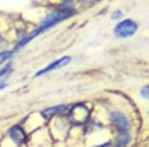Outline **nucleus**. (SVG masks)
<instances>
[{"instance_id":"obj_7","label":"nucleus","mask_w":149,"mask_h":147,"mask_svg":"<svg viewBox=\"0 0 149 147\" xmlns=\"http://www.w3.org/2000/svg\"><path fill=\"white\" fill-rule=\"evenodd\" d=\"M130 144V134L129 132H122L119 134V137L115 139V147H127Z\"/></svg>"},{"instance_id":"obj_13","label":"nucleus","mask_w":149,"mask_h":147,"mask_svg":"<svg viewBox=\"0 0 149 147\" xmlns=\"http://www.w3.org/2000/svg\"><path fill=\"white\" fill-rule=\"evenodd\" d=\"M81 2H85V3H93V2H97V0H81Z\"/></svg>"},{"instance_id":"obj_12","label":"nucleus","mask_w":149,"mask_h":147,"mask_svg":"<svg viewBox=\"0 0 149 147\" xmlns=\"http://www.w3.org/2000/svg\"><path fill=\"white\" fill-rule=\"evenodd\" d=\"M120 17H122L120 12H115V14H113V19H120Z\"/></svg>"},{"instance_id":"obj_6","label":"nucleus","mask_w":149,"mask_h":147,"mask_svg":"<svg viewBox=\"0 0 149 147\" xmlns=\"http://www.w3.org/2000/svg\"><path fill=\"white\" fill-rule=\"evenodd\" d=\"M66 63H70V58H68V56L61 58V59H58V61H54V63H51V64L47 66V68H44V69L37 71L36 76H42V74H46V73H49V71H53V69H58V68H61V66L66 64Z\"/></svg>"},{"instance_id":"obj_11","label":"nucleus","mask_w":149,"mask_h":147,"mask_svg":"<svg viewBox=\"0 0 149 147\" xmlns=\"http://www.w3.org/2000/svg\"><path fill=\"white\" fill-rule=\"evenodd\" d=\"M142 96H144V98H148V86H144V88H142Z\"/></svg>"},{"instance_id":"obj_8","label":"nucleus","mask_w":149,"mask_h":147,"mask_svg":"<svg viewBox=\"0 0 149 147\" xmlns=\"http://www.w3.org/2000/svg\"><path fill=\"white\" fill-rule=\"evenodd\" d=\"M12 71V63H7V64H3V68L0 69V80H3L7 74Z\"/></svg>"},{"instance_id":"obj_10","label":"nucleus","mask_w":149,"mask_h":147,"mask_svg":"<svg viewBox=\"0 0 149 147\" xmlns=\"http://www.w3.org/2000/svg\"><path fill=\"white\" fill-rule=\"evenodd\" d=\"M74 5V0H63V7H66V9H73Z\"/></svg>"},{"instance_id":"obj_3","label":"nucleus","mask_w":149,"mask_h":147,"mask_svg":"<svg viewBox=\"0 0 149 147\" xmlns=\"http://www.w3.org/2000/svg\"><path fill=\"white\" fill-rule=\"evenodd\" d=\"M110 122L120 134L122 132H129V120H127V117H125L124 113H120V112H113V113L110 115Z\"/></svg>"},{"instance_id":"obj_2","label":"nucleus","mask_w":149,"mask_h":147,"mask_svg":"<svg viewBox=\"0 0 149 147\" xmlns=\"http://www.w3.org/2000/svg\"><path fill=\"white\" fill-rule=\"evenodd\" d=\"M137 32V24L134 22V20H122L119 22V26H115V36L119 37V39H124V37H130L134 36Z\"/></svg>"},{"instance_id":"obj_1","label":"nucleus","mask_w":149,"mask_h":147,"mask_svg":"<svg viewBox=\"0 0 149 147\" xmlns=\"http://www.w3.org/2000/svg\"><path fill=\"white\" fill-rule=\"evenodd\" d=\"M66 113H68V119L71 120V123H74V125L86 123L90 119V108L85 103H76L73 107H70Z\"/></svg>"},{"instance_id":"obj_4","label":"nucleus","mask_w":149,"mask_h":147,"mask_svg":"<svg viewBox=\"0 0 149 147\" xmlns=\"http://www.w3.org/2000/svg\"><path fill=\"white\" fill-rule=\"evenodd\" d=\"M68 105H56V107H51V108H46V110L41 112V115L46 120H51L54 115H61V113H66L68 112Z\"/></svg>"},{"instance_id":"obj_5","label":"nucleus","mask_w":149,"mask_h":147,"mask_svg":"<svg viewBox=\"0 0 149 147\" xmlns=\"http://www.w3.org/2000/svg\"><path fill=\"white\" fill-rule=\"evenodd\" d=\"M9 135H10V139H12L17 146H22V144L26 142V132L22 130V127H20V125L12 127V129L9 130Z\"/></svg>"},{"instance_id":"obj_14","label":"nucleus","mask_w":149,"mask_h":147,"mask_svg":"<svg viewBox=\"0 0 149 147\" xmlns=\"http://www.w3.org/2000/svg\"><path fill=\"white\" fill-rule=\"evenodd\" d=\"M3 88H5V83H2V85H0V90H3Z\"/></svg>"},{"instance_id":"obj_9","label":"nucleus","mask_w":149,"mask_h":147,"mask_svg":"<svg viewBox=\"0 0 149 147\" xmlns=\"http://www.w3.org/2000/svg\"><path fill=\"white\" fill-rule=\"evenodd\" d=\"M12 54H14V51H2V53H0V64H3L7 59H10Z\"/></svg>"}]
</instances>
